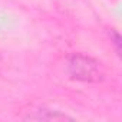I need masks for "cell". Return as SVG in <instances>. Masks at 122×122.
<instances>
[{
  "mask_svg": "<svg viewBox=\"0 0 122 122\" xmlns=\"http://www.w3.org/2000/svg\"><path fill=\"white\" fill-rule=\"evenodd\" d=\"M66 72L71 79L85 83H99L106 76L105 68L99 60L83 53H72L68 57Z\"/></svg>",
  "mask_w": 122,
  "mask_h": 122,
  "instance_id": "obj_1",
  "label": "cell"
},
{
  "mask_svg": "<svg viewBox=\"0 0 122 122\" xmlns=\"http://www.w3.org/2000/svg\"><path fill=\"white\" fill-rule=\"evenodd\" d=\"M27 115H23L22 118L26 121H65V119H72L69 115L62 113L60 111H52L49 108H33L32 111H26Z\"/></svg>",
  "mask_w": 122,
  "mask_h": 122,
  "instance_id": "obj_2",
  "label": "cell"
},
{
  "mask_svg": "<svg viewBox=\"0 0 122 122\" xmlns=\"http://www.w3.org/2000/svg\"><path fill=\"white\" fill-rule=\"evenodd\" d=\"M111 33H112V36H113L112 42H113V45H115V49H116L118 55H119V52H121V36H119V33H118L116 30H111Z\"/></svg>",
  "mask_w": 122,
  "mask_h": 122,
  "instance_id": "obj_3",
  "label": "cell"
}]
</instances>
